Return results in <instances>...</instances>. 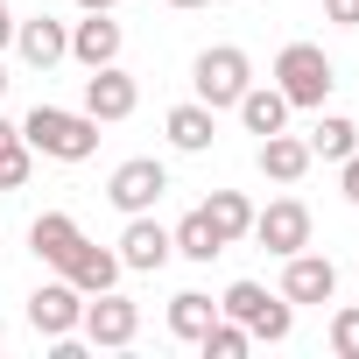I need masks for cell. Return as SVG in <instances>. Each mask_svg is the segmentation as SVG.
Segmentation results:
<instances>
[{
    "instance_id": "6da1fadb",
    "label": "cell",
    "mask_w": 359,
    "mask_h": 359,
    "mask_svg": "<svg viewBox=\"0 0 359 359\" xmlns=\"http://www.w3.org/2000/svg\"><path fill=\"white\" fill-rule=\"evenodd\" d=\"M22 141L36 155H50V162H85V155H99V120L92 113H64V106H36L22 120Z\"/></svg>"
},
{
    "instance_id": "7a4b0ae2",
    "label": "cell",
    "mask_w": 359,
    "mask_h": 359,
    "mask_svg": "<svg viewBox=\"0 0 359 359\" xmlns=\"http://www.w3.org/2000/svg\"><path fill=\"white\" fill-rule=\"evenodd\" d=\"M219 317H233V324H247V331H254L261 345H282V338L296 331V303H289L282 289L268 296L261 282H233V289L219 296Z\"/></svg>"
},
{
    "instance_id": "3957f363",
    "label": "cell",
    "mask_w": 359,
    "mask_h": 359,
    "mask_svg": "<svg viewBox=\"0 0 359 359\" xmlns=\"http://www.w3.org/2000/svg\"><path fill=\"white\" fill-rule=\"evenodd\" d=\"M254 85V64H247V50L240 43H212V50H198V64H191V92L212 106V113H226V106H240V92Z\"/></svg>"
},
{
    "instance_id": "277c9868",
    "label": "cell",
    "mask_w": 359,
    "mask_h": 359,
    "mask_svg": "<svg viewBox=\"0 0 359 359\" xmlns=\"http://www.w3.org/2000/svg\"><path fill=\"white\" fill-rule=\"evenodd\" d=\"M331 85H338V71H331V57H324L317 43H289V50L275 57V92H282L289 106H324Z\"/></svg>"
},
{
    "instance_id": "5b68a950",
    "label": "cell",
    "mask_w": 359,
    "mask_h": 359,
    "mask_svg": "<svg viewBox=\"0 0 359 359\" xmlns=\"http://www.w3.org/2000/svg\"><path fill=\"white\" fill-rule=\"evenodd\" d=\"M85 345H99V352H120V345H134V331H141V303H127L120 289H99V296H85Z\"/></svg>"
},
{
    "instance_id": "8992f818",
    "label": "cell",
    "mask_w": 359,
    "mask_h": 359,
    "mask_svg": "<svg viewBox=\"0 0 359 359\" xmlns=\"http://www.w3.org/2000/svg\"><path fill=\"white\" fill-rule=\"evenodd\" d=\"M29 324H36V338H50V345H57V338H78V324H85V289L64 282V275L43 282V289L29 296Z\"/></svg>"
},
{
    "instance_id": "52a82bcc",
    "label": "cell",
    "mask_w": 359,
    "mask_h": 359,
    "mask_svg": "<svg viewBox=\"0 0 359 359\" xmlns=\"http://www.w3.org/2000/svg\"><path fill=\"white\" fill-rule=\"evenodd\" d=\"M162 191H169V169L155 162V155H134V162H120L113 169V184H106V198H113V212H155L162 205Z\"/></svg>"
},
{
    "instance_id": "ba28073f",
    "label": "cell",
    "mask_w": 359,
    "mask_h": 359,
    "mask_svg": "<svg viewBox=\"0 0 359 359\" xmlns=\"http://www.w3.org/2000/svg\"><path fill=\"white\" fill-rule=\"evenodd\" d=\"M254 240L268 254H303L310 247V205L303 198H275L268 212H254Z\"/></svg>"
},
{
    "instance_id": "9c48e42d",
    "label": "cell",
    "mask_w": 359,
    "mask_h": 359,
    "mask_svg": "<svg viewBox=\"0 0 359 359\" xmlns=\"http://www.w3.org/2000/svg\"><path fill=\"white\" fill-rule=\"evenodd\" d=\"M134 106H141V85H134L120 64H99V71L85 78V113H92L99 127H106V120H127Z\"/></svg>"
},
{
    "instance_id": "30bf717a",
    "label": "cell",
    "mask_w": 359,
    "mask_h": 359,
    "mask_svg": "<svg viewBox=\"0 0 359 359\" xmlns=\"http://www.w3.org/2000/svg\"><path fill=\"white\" fill-rule=\"evenodd\" d=\"M169 226H155L148 212H134L127 219V233H120V268L127 275H155V268H169Z\"/></svg>"
},
{
    "instance_id": "8fae6325",
    "label": "cell",
    "mask_w": 359,
    "mask_h": 359,
    "mask_svg": "<svg viewBox=\"0 0 359 359\" xmlns=\"http://www.w3.org/2000/svg\"><path fill=\"white\" fill-rule=\"evenodd\" d=\"M282 296L289 303H331L338 296V268L324 261V254H282Z\"/></svg>"
},
{
    "instance_id": "7c38bea8",
    "label": "cell",
    "mask_w": 359,
    "mask_h": 359,
    "mask_svg": "<svg viewBox=\"0 0 359 359\" xmlns=\"http://www.w3.org/2000/svg\"><path fill=\"white\" fill-rule=\"evenodd\" d=\"M15 50H22V64L50 71V64H64V57H71V29H64L57 15H36V22H15Z\"/></svg>"
},
{
    "instance_id": "4fadbf2b",
    "label": "cell",
    "mask_w": 359,
    "mask_h": 359,
    "mask_svg": "<svg viewBox=\"0 0 359 359\" xmlns=\"http://www.w3.org/2000/svg\"><path fill=\"white\" fill-rule=\"evenodd\" d=\"M162 134H169V148H184V155H205V148H212V134H219V113H212L205 99H184V106H169Z\"/></svg>"
},
{
    "instance_id": "5bb4252c",
    "label": "cell",
    "mask_w": 359,
    "mask_h": 359,
    "mask_svg": "<svg viewBox=\"0 0 359 359\" xmlns=\"http://www.w3.org/2000/svg\"><path fill=\"white\" fill-rule=\"evenodd\" d=\"M71 57H78L85 71L120 64V22H113V15H85V22H71Z\"/></svg>"
},
{
    "instance_id": "9a60e30c",
    "label": "cell",
    "mask_w": 359,
    "mask_h": 359,
    "mask_svg": "<svg viewBox=\"0 0 359 359\" xmlns=\"http://www.w3.org/2000/svg\"><path fill=\"white\" fill-rule=\"evenodd\" d=\"M57 275H64V282H78L85 296H99V289H113L127 268H120V254H113V247H92V240H78V254H71Z\"/></svg>"
},
{
    "instance_id": "2e32d148",
    "label": "cell",
    "mask_w": 359,
    "mask_h": 359,
    "mask_svg": "<svg viewBox=\"0 0 359 359\" xmlns=\"http://www.w3.org/2000/svg\"><path fill=\"white\" fill-rule=\"evenodd\" d=\"M310 141H296V134H261V176H275V184H303L310 176Z\"/></svg>"
},
{
    "instance_id": "e0dca14e",
    "label": "cell",
    "mask_w": 359,
    "mask_h": 359,
    "mask_svg": "<svg viewBox=\"0 0 359 359\" xmlns=\"http://www.w3.org/2000/svg\"><path fill=\"white\" fill-rule=\"evenodd\" d=\"M233 113H240V127H247V134H282V127H289V113H296V106H289V99H282V92H275V85H247V92H240V106H233Z\"/></svg>"
},
{
    "instance_id": "ac0fdd59",
    "label": "cell",
    "mask_w": 359,
    "mask_h": 359,
    "mask_svg": "<svg viewBox=\"0 0 359 359\" xmlns=\"http://www.w3.org/2000/svg\"><path fill=\"white\" fill-rule=\"evenodd\" d=\"M78 240H85V233H78L71 212H43V219L29 226V247H36V261H50V268H64V261L78 254Z\"/></svg>"
},
{
    "instance_id": "d6986e66",
    "label": "cell",
    "mask_w": 359,
    "mask_h": 359,
    "mask_svg": "<svg viewBox=\"0 0 359 359\" xmlns=\"http://www.w3.org/2000/svg\"><path fill=\"white\" fill-rule=\"evenodd\" d=\"M212 324H219V303H212L205 289H184V296H169V338L198 345V338H205Z\"/></svg>"
},
{
    "instance_id": "ffe728a7",
    "label": "cell",
    "mask_w": 359,
    "mask_h": 359,
    "mask_svg": "<svg viewBox=\"0 0 359 359\" xmlns=\"http://www.w3.org/2000/svg\"><path fill=\"white\" fill-rule=\"evenodd\" d=\"M198 212H205V219H212V233H219V240H226V247H233V240H247V233H254V205H247V198H240V191H212V198H205V205H198Z\"/></svg>"
},
{
    "instance_id": "44dd1931",
    "label": "cell",
    "mask_w": 359,
    "mask_h": 359,
    "mask_svg": "<svg viewBox=\"0 0 359 359\" xmlns=\"http://www.w3.org/2000/svg\"><path fill=\"white\" fill-rule=\"evenodd\" d=\"M169 247L184 254V261H219V254H226V240L212 233V219H205V212H191L184 226H176V233H169Z\"/></svg>"
},
{
    "instance_id": "7402d4cb",
    "label": "cell",
    "mask_w": 359,
    "mask_h": 359,
    "mask_svg": "<svg viewBox=\"0 0 359 359\" xmlns=\"http://www.w3.org/2000/svg\"><path fill=\"white\" fill-rule=\"evenodd\" d=\"M359 148V127L345 120V113H324L317 127H310V155H324V162H345Z\"/></svg>"
},
{
    "instance_id": "603a6c76",
    "label": "cell",
    "mask_w": 359,
    "mask_h": 359,
    "mask_svg": "<svg viewBox=\"0 0 359 359\" xmlns=\"http://www.w3.org/2000/svg\"><path fill=\"white\" fill-rule=\"evenodd\" d=\"M247 345H254V331H247V324H233V317H219V324L198 338V352H205V359H247Z\"/></svg>"
},
{
    "instance_id": "cb8c5ba5",
    "label": "cell",
    "mask_w": 359,
    "mask_h": 359,
    "mask_svg": "<svg viewBox=\"0 0 359 359\" xmlns=\"http://www.w3.org/2000/svg\"><path fill=\"white\" fill-rule=\"evenodd\" d=\"M29 169H36V148L29 141H8V148H0V191H22Z\"/></svg>"
},
{
    "instance_id": "d4e9b609",
    "label": "cell",
    "mask_w": 359,
    "mask_h": 359,
    "mask_svg": "<svg viewBox=\"0 0 359 359\" xmlns=\"http://www.w3.org/2000/svg\"><path fill=\"white\" fill-rule=\"evenodd\" d=\"M331 352H338V359H359V303L331 310Z\"/></svg>"
},
{
    "instance_id": "484cf974",
    "label": "cell",
    "mask_w": 359,
    "mask_h": 359,
    "mask_svg": "<svg viewBox=\"0 0 359 359\" xmlns=\"http://www.w3.org/2000/svg\"><path fill=\"white\" fill-rule=\"evenodd\" d=\"M338 191H345V198H352V205H359V148H352V155H345V162H338Z\"/></svg>"
},
{
    "instance_id": "4316f807",
    "label": "cell",
    "mask_w": 359,
    "mask_h": 359,
    "mask_svg": "<svg viewBox=\"0 0 359 359\" xmlns=\"http://www.w3.org/2000/svg\"><path fill=\"white\" fill-rule=\"evenodd\" d=\"M324 15H331L338 29H359V0H324Z\"/></svg>"
},
{
    "instance_id": "83f0119b",
    "label": "cell",
    "mask_w": 359,
    "mask_h": 359,
    "mask_svg": "<svg viewBox=\"0 0 359 359\" xmlns=\"http://www.w3.org/2000/svg\"><path fill=\"white\" fill-rule=\"evenodd\" d=\"M15 43V15H8V0H0V50Z\"/></svg>"
},
{
    "instance_id": "f1b7e54d",
    "label": "cell",
    "mask_w": 359,
    "mask_h": 359,
    "mask_svg": "<svg viewBox=\"0 0 359 359\" xmlns=\"http://www.w3.org/2000/svg\"><path fill=\"white\" fill-rule=\"evenodd\" d=\"M78 8H85V15H113V8H120V0H78Z\"/></svg>"
},
{
    "instance_id": "f546056e",
    "label": "cell",
    "mask_w": 359,
    "mask_h": 359,
    "mask_svg": "<svg viewBox=\"0 0 359 359\" xmlns=\"http://www.w3.org/2000/svg\"><path fill=\"white\" fill-rule=\"evenodd\" d=\"M8 141H22V127H15V120H0V148H8Z\"/></svg>"
},
{
    "instance_id": "4dcf8cb0",
    "label": "cell",
    "mask_w": 359,
    "mask_h": 359,
    "mask_svg": "<svg viewBox=\"0 0 359 359\" xmlns=\"http://www.w3.org/2000/svg\"><path fill=\"white\" fill-rule=\"evenodd\" d=\"M169 8H184V15H191V8H212V0H169Z\"/></svg>"
},
{
    "instance_id": "1f68e13d",
    "label": "cell",
    "mask_w": 359,
    "mask_h": 359,
    "mask_svg": "<svg viewBox=\"0 0 359 359\" xmlns=\"http://www.w3.org/2000/svg\"><path fill=\"white\" fill-rule=\"evenodd\" d=\"M0 92H8V71H0Z\"/></svg>"
}]
</instances>
